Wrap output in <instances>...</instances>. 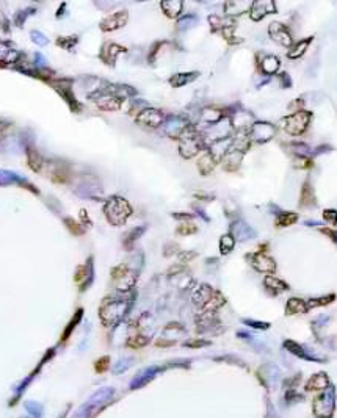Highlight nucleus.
Returning <instances> with one entry per match:
<instances>
[{
	"label": "nucleus",
	"instance_id": "obj_1",
	"mask_svg": "<svg viewBox=\"0 0 337 418\" xmlns=\"http://www.w3.org/2000/svg\"><path fill=\"white\" fill-rule=\"evenodd\" d=\"M103 212L108 219V223L113 226H123L127 218L132 215V207L126 199L120 198V196H113L110 198L103 207Z\"/></svg>",
	"mask_w": 337,
	"mask_h": 418
},
{
	"label": "nucleus",
	"instance_id": "obj_2",
	"mask_svg": "<svg viewBox=\"0 0 337 418\" xmlns=\"http://www.w3.org/2000/svg\"><path fill=\"white\" fill-rule=\"evenodd\" d=\"M310 119V113L309 111H296L293 114H289L282 119L284 122V128H286V132L290 135H301L304 130L307 128Z\"/></svg>",
	"mask_w": 337,
	"mask_h": 418
},
{
	"label": "nucleus",
	"instance_id": "obj_3",
	"mask_svg": "<svg viewBox=\"0 0 337 418\" xmlns=\"http://www.w3.org/2000/svg\"><path fill=\"white\" fill-rule=\"evenodd\" d=\"M127 11H118V13H113V15L107 16L100 22V29L103 32H113L116 29H121L126 25L127 22Z\"/></svg>",
	"mask_w": 337,
	"mask_h": 418
},
{
	"label": "nucleus",
	"instance_id": "obj_4",
	"mask_svg": "<svg viewBox=\"0 0 337 418\" xmlns=\"http://www.w3.org/2000/svg\"><path fill=\"white\" fill-rule=\"evenodd\" d=\"M268 35H270L271 39H273V41H276L278 44H282V46H290V44H292V38H290L289 30H287L286 27H284V25L278 24V22H275V24L270 25Z\"/></svg>",
	"mask_w": 337,
	"mask_h": 418
},
{
	"label": "nucleus",
	"instance_id": "obj_5",
	"mask_svg": "<svg viewBox=\"0 0 337 418\" xmlns=\"http://www.w3.org/2000/svg\"><path fill=\"white\" fill-rule=\"evenodd\" d=\"M163 121V116L157 110H145L137 116V122L145 124L148 127H157Z\"/></svg>",
	"mask_w": 337,
	"mask_h": 418
},
{
	"label": "nucleus",
	"instance_id": "obj_6",
	"mask_svg": "<svg viewBox=\"0 0 337 418\" xmlns=\"http://www.w3.org/2000/svg\"><path fill=\"white\" fill-rule=\"evenodd\" d=\"M198 151H199V140L194 138L193 135H184L182 140H180V154L185 159H190Z\"/></svg>",
	"mask_w": 337,
	"mask_h": 418
},
{
	"label": "nucleus",
	"instance_id": "obj_7",
	"mask_svg": "<svg viewBox=\"0 0 337 418\" xmlns=\"http://www.w3.org/2000/svg\"><path fill=\"white\" fill-rule=\"evenodd\" d=\"M253 260V266L257 269V271H262V272H271V271H275V262H273V258H270L268 255L262 254V252H257L251 257Z\"/></svg>",
	"mask_w": 337,
	"mask_h": 418
},
{
	"label": "nucleus",
	"instance_id": "obj_8",
	"mask_svg": "<svg viewBox=\"0 0 337 418\" xmlns=\"http://www.w3.org/2000/svg\"><path fill=\"white\" fill-rule=\"evenodd\" d=\"M268 13H275V4L273 2H254L251 4V19L253 21H261L265 18Z\"/></svg>",
	"mask_w": 337,
	"mask_h": 418
},
{
	"label": "nucleus",
	"instance_id": "obj_9",
	"mask_svg": "<svg viewBox=\"0 0 337 418\" xmlns=\"http://www.w3.org/2000/svg\"><path fill=\"white\" fill-rule=\"evenodd\" d=\"M94 102L97 103V107L100 110H107V111L118 110L121 107V100L111 94H100L94 99Z\"/></svg>",
	"mask_w": 337,
	"mask_h": 418
},
{
	"label": "nucleus",
	"instance_id": "obj_10",
	"mask_svg": "<svg viewBox=\"0 0 337 418\" xmlns=\"http://www.w3.org/2000/svg\"><path fill=\"white\" fill-rule=\"evenodd\" d=\"M328 385H329L328 376L325 373H318L309 379V382L306 384V391H320V390H325Z\"/></svg>",
	"mask_w": 337,
	"mask_h": 418
},
{
	"label": "nucleus",
	"instance_id": "obj_11",
	"mask_svg": "<svg viewBox=\"0 0 337 418\" xmlns=\"http://www.w3.org/2000/svg\"><path fill=\"white\" fill-rule=\"evenodd\" d=\"M123 52H126V49L118 46V44H107L105 47H103L102 58H103V61H105V63L113 64L116 61V57H118L120 54H123Z\"/></svg>",
	"mask_w": 337,
	"mask_h": 418
},
{
	"label": "nucleus",
	"instance_id": "obj_12",
	"mask_svg": "<svg viewBox=\"0 0 337 418\" xmlns=\"http://www.w3.org/2000/svg\"><path fill=\"white\" fill-rule=\"evenodd\" d=\"M307 309H309V306L303 301V299L292 298V299H289L286 312H287V315H298V313H306Z\"/></svg>",
	"mask_w": 337,
	"mask_h": 418
},
{
	"label": "nucleus",
	"instance_id": "obj_13",
	"mask_svg": "<svg viewBox=\"0 0 337 418\" xmlns=\"http://www.w3.org/2000/svg\"><path fill=\"white\" fill-rule=\"evenodd\" d=\"M27 162H29V166L33 169L35 173H40L41 171L43 159H41V155L38 154V151H35L33 148H29V151H27Z\"/></svg>",
	"mask_w": 337,
	"mask_h": 418
},
{
	"label": "nucleus",
	"instance_id": "obj_14",
	"mask_svg": "<svg viewBox=\"0 0 337 418\" xmlns=\"http://www.w3.org/2000/svg\"><path fill=\"white\" fill-rule=\"evenodd\" d=\"M162 10L168 18H176L182 10V2H162Z\"/></svg>",
	"mask_w": 337,
	"mask_h": 418
},
{
	"label": "nucleus",
	"instance_id": "obj_15",
	"mask_svg": "<svg viewBox=\"0 0 337 418\" xmlns=\"http://www.w3.org/2000/svg\"><path fill=\"white\" fill-rule=\"evenodd\" d=\"M261 66H262V71L265 74H275L279 68V60L276 57H267L262 63H261Z\"/></svg>",
	"mask_w": 337,
	"mask_h": 418
},
{
	"label": "nucleus",
	"instance_id": "obj_16",
	"mask_svg": "<svg viewBox=\"0 0 337 418\" xmlns=\"http://www.w3.org/2000/svg\"><path fill=\"white\" fill-rule=\"evenodd\" d=\"M296 219H298V216H296L295 213H290V212L282 213V215H279L278 219H276V226H278V227H289V226H292L293 223H296Z\"/></svg>",
	"mask_w": 337,
	"mask_h": 418
},
{
	"label": "nucleus",
	"instance_id": "obj_17",
	"mask_svg": "<svg viewBox=\"0 0 337 418\" xmlns=\"http://www.w3.org/2000/svg\"><path fill=\"white\" fill-rule=\"evenodd\" d=\"M310 41H312V38H307V39H303V41H300V43H298V44L293 47V50L289 52V57H290V58L301 57V55L304 54V50L307 49V46H309Z\"/></svg>",
	"mask_w": 337,
	"mask_h": 418
},
{
	"label": "nucleus",
	"instance_id": "obj_18",
	"mask_svg": "<svg viewBox=\"0 0 337 418\" xmlns=\"http://www.w3.org/2000/svg\"><path fill=\"white\" fill-rule=\"evenodd\" d=\"M265 285L268 287V289L275 290V292H284V290H287V285L284 284L282 281L276 279L275 276H268V277L265 279Z\"/></svg>",
	"mask_w": 337,
	"mask_h": 418
},
{
	"label": "nucleus",
	"instance_id": "obj_19",
	"mask_svg": "<svg viewBox=\"0 0 337 418\" xmlns=\"http://www.w3.org/2000/svg\"><path fill=\"white\" fill-rule=\"evenodd\" d=\"M232 247H234V238H232V235H224V237L219 240V249H221L223 254H228L232 251Z\"/></svg>",
	"mask_w": 337,
	"mask_h": 418
},
{
	"label": "nucleus",
	"instance_id": "obj_20",
	"mask_svg": "<svg viewBox=\"0 0 337 418\" xmlns=\"http://www.w3.org/2000/svg\"><path fill=\"white\" fill-rule=\"evenodd\" d=\"M246 4H239V2H229L226 4V13L228 15H240L246 10Z\"/></svg>",
	"mask_w": 337,
	"mask_h": 418
},
{
	"label": "nucleus",
	"instance_id": "obj_21",
	"mask_svg": "<svg viewBox=\"0 0 337 418\" xmlns=\"http://www.w3.org/2000/svg\"><path fill=\"white\" fill-rule=\"evenodd\" d=\"M64 223H66V226H68V229L74 233V235H82L83 233V227L79 224V223H75L74 219H71V218H66L64 219Z\"/></svg>",
	"mask_w": 337,
	"mask_h": 418
},
{
	"label": "nucleus",
	"instance_id": "obj_22",
	"mask_svg": "<svg viewBox=\"0 0 337 418\" xmlns=\"http://www.w3.org/2000/svg\"><path fill=\"white\" fill-rule=\"evenodd\" d=\"M146 343H148V338H145V337H134L129 340V346H132V348H141Z\"/></svg>",
	"mask_w": 337,
	"mask_h": 418
},
{
	"label": "nucleus",
	"instance_id": "obj_23",
	"mask_svg": "<svg viewBox=\"0 0 337 418\" xmlns=\"http://www.w3.org/2000/svg\"><path fill=\"white\" fill-rule=\"evenodd\" d=\"M108 362H110V359H108V357H102V359H99V360L96 362V371H97V373L105 371V370L108 368Z\"/></svg>",
	"mask_w": 337,
	"mask_h": 418
},
{
	"label": "nucleus",
	"instance_id": "obj_24",
	"mask_svg": "<svg viewBox=\"0 0 337 418\" xmlns=\"http://www.w3.org/2000/svg\"><path fill=\"white\" fill-rule=\"evenodd\" d=\"M179 233H182V235H187V233H194L196 232V227H194L193 224H182L179 229H177Z\"/></svg>",
	"mask_w": 337,
	"mask_h": 418
},
{
	"label": "nucleus",
	"instance_id": "obj_25",
	"mask_svg": "<svg viewBox=\"0 0 337 418\" xmlns=\"http://www.w3.org/2000/svg\"><path fill=\"white\" fill-rule=\"evenodd\" d=\"M323 216H325V219L329 221L331 224H335V223H337V213H335L334 210H325V215H323Z\"/></svg>",
	"mask_w": 337,
	"mask_h": 418
},
{
	"label": "nucleus",
	"instance_id": "obj_26",
	"mask_svg": "<svg viewBox=\"0 0 337 418\" xmlns=\"http://www.w3.org/2000/svg\"><path fill=\"white\" fill-rule=\"evenodd\" d=\"M11 124L10 122H5V121H0V138H2L8 130H10Z\"/></svg>",
	"mask_w": 337,
	"mask_h": 418
},
{
	"label": "nucleus",
	"instance_id": "obj_27",
	"mask_svg": "<svg viewBox=\"0 0 337 418\" xmlns=\"http://www.w3.org/2000/svg\"><path fill=\"white\" fill-rule=\"evenodd\" d=\"M82 279H85V266H79L75 274V282H80Z\"/></svg>",
	"mask_w": 337,
	"mask_h": 418
}]
</instances>
